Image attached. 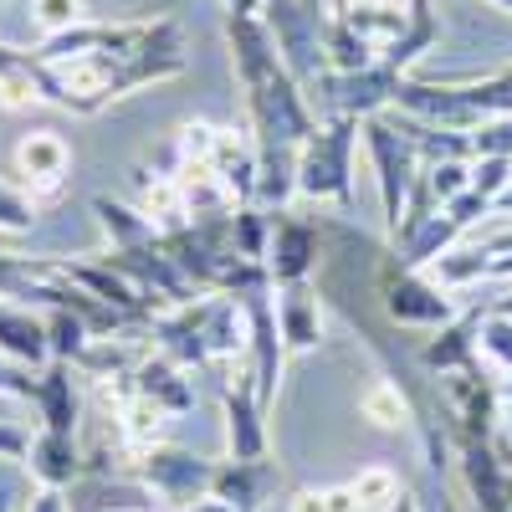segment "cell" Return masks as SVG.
<instances>
[{
    "label": "cell",
    "instance_id": "obj_1",
    "mask_svg": "<svg viewBox=\"0 0 512 512\" xmlns=\"http://www.w3.org/2000/svg\"><path fill=\"white\" fill-rule=\"evenodd\" d=\"M190 47L175 16L154 21H82L67 36H52L31 52V77L41 103L67 108L77 118H98L108 103L185 77Z\"/></svg>",
    "mask_w": 512,
    "mask_h": 512
},
{
    "label": "cell",
    "instance_id": "obj_2",
    "mask_svg": "<svg viewBox=\"0 0 512 512\" xmlns=\"http://www.w3.org/2000/svg\"><path fill=\"white\" fill-rule=\"evenodd\" d=\"M359 144L369 154V169H374V185H379V216H384V236H395L400 216H405V200L420 180V154L405 134L400 113H374L359 123Z\"/></svg>",
    "mask_w": 512,
    "mask_h": 512
},
{
    "label": "cell",
    "instance_id": "obj_3",
    "mask_svg": "<svg viewBox=\"0 0 512 512\" xmlns=\"http://www.w3.org/2000/svg\"><path fill=\"white\" fill-rule=\"evenodd\" d=\"M262 21L277 41V57L282 67L297 77V88H313V82L328 67V26H333V6L328 0H267Z\"/></svg>",
    "mask_w": 512,
    "mask_h": 512
},
{
    "label": "cell",
    "instance_id": "obj_4",
    "mask_svg": "<svg viewBox=\"0 0 512 512\" xmlns=\"http://www.w3.org/2000/svg\"><path fill=\"white\" fill-rule=\"evenodd\" d=\"M374 303H379V313L390 318L395 328H425V333H436V328H446V323L461 318L456 303H451V292L436 277L405 267L390 246H384V256L374 262Z\"/></svg>",
    "mask_w": 512,
    "mask_h": 512
},
{
    "label": "cell",
    "instance_id": "obj_5",
    "mask_svg": "<svg viewBox=\"0 0 512 512\" xmlns=\"http://www.w3.org/2000/svg\"><path fill=\"white\" fill-rule=\"evenodd\" d=\"M354 149H359V118H323L313 139L297 149V195L354 205Z\"/></svg>",
    "mask_w": 512,
    "mask_h": 512
},
{
    "label": "cell",
    "instance_id": "obj_6",
    "mask_svg": "<svg viewBox=\"0 0 512 512\" xmlns=\"http://www.w3.org/2000/svg\"><path fill=\"white\" fill-rule=\"evenodd\" d=\"M400 72H390L384 62L374 67H359V72H323L313 88H308V103L323 118H374V113H390L395 108V93H400Z\"/></svg>",
    "mask_w": 512,
    "mask_h": 512
},
{
    "label": "cell",
    "instance_id": "obj_7",
    "mask_svg": "<svg viewBox=\"0 0 512 512\" xmlns=\"http://www.w3.org/2000/svg\"><path fill=\"white\" fill-rule=\"evenodd\" d=\"M436 395H441V420L451 441H492L502 431V400H497V379L477 369H456L436 374Z\"/></svg>",
    "mask_w": 512,
    "mask_h": 512
},
{
    "label": "cell",
    "instance_id": "obj_8",
    "mask_svg": "<svg viewBox=\"0 0 512 512\" xmlns=\"http://www.w3.org/2000/svg\"><path fill=\"white\" fill-rule=\"evenodd\" d=\"M134 477L144 482V492H154L169 512H180L200 497H210V482H216V461H205L185 446H149L134 451Z\"/></svg>",
    "mask_w": 512,
    "mask_h": 512
},
{
    "label": "cell",
    "instance_id": "obj_9",
    "mask_svg": "<svg viewBox=\"0 0 512 512\" xmlns=\"http://www.w3.org/2000/svg\"><path fill=\"white\" fill-rule=\"evenodd\" d=\"M323 226L318 221H303L292 210H272V251H267V272H272V287H287V282H313L318 267H323Z\"/></svg>",
    "mask_w": 512,
    "mask_h": 512
},
{
    "label": "cell",
    "instance_id": "obj_10",
    "mask_svg": "<svg viewBox=\"0 0 512 512\" xmlns=\"http://www.w3.org/2000/svg\"><path fill=\"white\" fill-rule=\"evenodd\" d=\"M246 318H251V333H246V374H251V384H256V400L272 410L277 384H282V369H287V344H282V323H277L272 292L246 297Z\"/></svg>",
    "mask_w": 512,
    "mask_h": 512
},
{
    "label": "cell",
    "instance_id": "obj_11",
    "mask_svg": "<svg viewBox=\"0 0 512 512\" xmlns=\"http://www.w3.org/2000/svg\"><path fill=\"white\" fill-rule=\"evenodd\" d=\"M221 405H226V446H231V456L236 461L267 456V405L256 400V384L246 374V359H241L236 384L231 379L221 384Z\"/></svg>",
    "mask_w": 512,
    "mask_h": 512
},
{
    "label": "cell",
    "instance_id": "obj_12",
    "mask_svg": "<svg viewBox=\"0 0 512 512\" xmlns=\"http://www.w3.org/2000/svg\"><path fill=\"white\" fill-rule=\"evenodd\" d=\"M272 303H277V323H282V344L287 354H313L328 333V318H323V303L328 297L318 292V282H287V287H272Z\"/></svg>",
    "mask_w": 512,
    "mask_h": 512
},
{
    "label": "cell",
    "instance_id": "obj_13",
    "mask_svg": "<svg viewBox=\"0 0 512 512\" xmlns=\"http://www.w3.org/2000/svg\"><path fill=\"white\" fill-rule=\"evenodd\" d=\"M456 466L482 512H512V466L492 441H456Z\"/></svg>",
    "mask_w": 512,
    "mask_h": 512
},
{
    "label": "cell",
    "instance_id": "obj_14",
    "mask_svg": "<svg viewBox=\"0 0 512 512\" xmlns=\"http://www.w3.org/2000/svg\"><path fill=\"white\" fill-rule=\"evenodd\" d=\"M67 169H72V149H67L62 134H52V128H36V134H26V139L16 144V175L26 180L31 200L62 195Z\"/></svg>",
    "mask_w": 512,
    "mask_h": 512
},
{
    "label": "cell",
    "instance_id": "obj_15",
    "mask_svg": "<svg viewBox=\"0 0 512 512\" xmlns=\"http://www.w3.org/2000/svg\"><path fill=\"white\" fill-rule=\"evenodd\" d=\"M205 313H210L205 297H195V303H185V308H164V313L149 323V338L159 344V354L175 359V364H185V369H210Z\"/></svg>",
    "mask_w": 512,
    "mask_h": 512
},
{
    "label": "cell",
    "instance_id": "obj_16",
    "mask_svg": "<svg viewBox=\"0 0 512 512\" xmlns=\"http://www.w3.org/2000/svg\"><path fill=\"white\" fill-rule=\"evenodd\" d=\"M282 487V466L256 456V461H221L216 466V482H210V497H221L236 512H262L272 502V492Z\"/></svg>",
    "mask_w": 512,
    "mask_h": 512
},
{
    "label": "cell",
    "instance_id": "obj_17",
    "mask_svg": "<svg viewBox=\"0 0 512 512\" xmlns=\"http://www.w3.org/2000/svg\"><path fill=\"white\" fill-rule=\"evenodd\" d=\"M477 328H482V308L472 313H461L456 323L436 328L431 338L420 344V369H431V374H456V369H477L482 364V344H477Z\"/></svg>",
    "mask_w": 512,
    "mask_h": 512
},
{
    "label": "cell",
    "instance_id": "obj_18",
    "mask_svg": "<svg viewBox=\"0 0 512 512\" xmlns=\"http://www.w3.org/2000/svg\"><path fill=\"white\" fill-rule=\"evenodd\" d=\"M36 410H41V431H62L77 436L82 425V400H77V364L52 359L36 374Z\"/></svg>",
    "mask_w": 512,
    "mask_h": 512
},
{
    "label": "cell",
    "instance_id": "obj_19",
    "mask_svg": "<svg viewBox=\"0 0 512 512\" xmlns=\"http://www.w3.org/2000/svg\"><path fill=\"white\" fill-rule=\"evenodd\" d=\"M134 390L154 405H164L169 415H190L195 410V379L185 374V364L164 359L159 349H149L134 369Z\"/></svg>",
    "mask_w": 512,
    "mask_h": 512
},
{
    "label": "cell",
    "instance_id": "obj_20",
    "mask_svg": "<svg viewBox=\"0 0 512 512\" xmlns=\"http://www.w3.org/2000/svg\"><path fill=\"white\" fill-rule=\"evenodd\" d=\"M0 354L21 369H47L52 344H47V318H36L31 308L0 303Z\"/></svg>",
    "mask_w": 512,
    "mask_h": 512
},
{
    "label": "cell",
    "instance_id": "obj_21",
    "mask_svg": "<svg viewBox=\"0 0 512 512\" xmlns=\"http://www.w3.org/2000/svg\"><path fill=\"white\" fill-rule=\"evenodd\" d=\"M205 164L231 185L236 205L256 200V139H251V128H216V149H210Z\"/></svg>",
    "mask_w": 512,
    "mask_h": 512
},
{
    "label": "cell",
    "instance_id": "obj_22",
    "mask_svg": "<svg viewBox=\"0 0 512 512\" xmlns=\"http://www.w3.org/2000/svg\"><path fill=\"white\" fill-rule=\"evenodd\" d=\"M461 226L451 221V210H436V216H425L420 226H410V231H400L395 241H390V251L400 256L405 267H415V272H431L441 256L451 251V246H461Z\"/></svg>",
    "mask_w": 512,
    "mask_h": 512
},
{
    "label": "cell",
    "instance_id": "obj_23",
    "mask_svg": "<svg viewBox=\"0 0 512 512\" xmlns=\"http://www.w3.org/2000/svg\"><path fill=\"white\" fill-rule=\"evenodd\" d=\"M26 466H31L36 487H57V492H67V487H77V482H82V446H77V436L41 431V436L31 441Z\"/></svg>",
    "mask_w": 512,
    "mask_h": 512
},
{
    "label": "cell",
    "instance_id": "obj_24",
    "mask_svg": "<svg viewBox=\"0 0 512 512\" xmlns=\"http://www.w3.org/2000/svg\"><path fill=\"white\" fill-rule=\"evenodd\" d=\"M436 41H441V21H436V11H431V0H410V21H405V31L390 41V47L379 52V62L405 77L425 52L436 47Z\"/></svg>",
    "mask_w": 512,
    "mask_h": 512
},
{
    "label": "cell",
    "instance_id": "obj_25",
    "mask_svg": "<svg viewBox=\"0 0 512 512\" xmlns=\"http://www.w3.org/2000/svg\"><path fill=\"white\" fill-rule=\"evenodd\" d=\"M118 431H123V441H128V451H149V446H164V431H169V415L164 405H154V400H144L139 390L128 395L123 405H118Z\"/></svg>",
    "mask_w": 512,
    "mask_h": 512
},
{
    "label": "cell",
    "instance_id": "obj_26",
    "mask_svg": "<svg viewBox=\"0 0 512 512\" xmlns=\"http://www.w3.org/2000/svg\"><path fill=\"white\" fill-rule=\"evenodd\" d=\"M93 216H98L103 236L113 241V251L144 246V241H154V236H159V226L144 216L139 205H123V200H108V195H98V200H93Z\"/></svg>",
    "mask_w": 512,
    "mask_h": 512
},
{
    "label": "cell",
    "instance_id": "obj_27",
    "mask_svg": "<svg viewBox=\"0 0 512 512\" xmlns=\"http://www.w3.org/2000/svg\"><path fill=\"white\" fill-rule=\"evenodd\" d=\"M359 410H364V420L379 425V431H400V425L420 420L415 395L405 390V384H395V379H374L369 390L359 395Z\"/></svg>",
    "mask_w": 512,
    "mask_h": 512
},
{
    "label": "cell",
    "instance_id": "obj_28",
    "mask_svg": "<svg viewBox=\"0 0 512 512\" xmlns=\"http://www.w3.org/2000/svg\"><path fill=\"white\" fill-rule=\"evenodd\" d=\"M231 236H236V251L246 262H262L267 267V251H272V210L262 205H236L231 210Z\"/></svg>",
    "mask_w": 512,
    "mask_h": 512
},
{
    "label": "cell",
    "instance_id": "obj_29",
    "mask_svg": "<svg viewBox=\"0 0 512 512\" xmlns=\"http://www.w3.org/2000/svg\"><path fill=\"white\" fill-rule=\"evenodd\" d=\"M487 246L477 241V246H451L441 262L431 267V277L446 287V292H456V287H472V282H487Z\"/></svg>",
    "mask_w": 512,
    "mask_h": 512
},
{
    "label": "cell",
    "instance_id": "obj_30",
    "mask_svg": "<svg viewBox=\"0 0 512 512\" xmlns=\"http://www.w3.org/2000/svg\"><path fill=\"white\" fill-rule=\"evenodd\" d=\"M47 344H52V359L77 364V359H82V349L93 344V328L82 323L72 308H47Z\"/></svg>",
    "mask_w": 512,
    "mask_h": 512
},
{
    "label": "cell",
    "instance_id": "obj_31",
    "mask_svg": "<svg viewBox=\"0 0 512 512\" xmlns=\"http://www.w3.org/2000/svg\"><path fill=\"white\" fill-rule=\"evenodd\" d=\"M88 21V0H31V26L41 41L52 36H67Z\"/></svg>",
    "mask_w": 512,
    "mask_h": 512
},
{
    "label": "cell",
    "instance_id": "obj_32",
    "mask_svg": "<svg viewBox=\"0 0 512 512\" xmlns=\"http://www.w3.org/2000/svg\"><path fill=\"white\" fill-rule=\"evenodd\" d=\"M420 180L431 185L441 205H451L461 190H472V159H446V164H420Z\"/></svg>",
    "mask_w": 512,
    "mask_h": 512
},
{
    "label": "cell",
    "instance_id": "obj_33",
    "mask_svg": "<svg viewBox=\"0 0 512 512\" xmlns=\"http://www.w3.org/2000/svg\"><path fill=\"white\" fill-rule=\"evenodd\" d=\"M349 487H354L359 507H379V512H384V507H390V502L405 492V487H400V477L390 472V466H364V472H359Z\"/></svg>",
    "mask_w": 512,
    "mask_h": 512
},
{
    "label": "cell",
    "instance_id": "obj_34",
    "mask_svg": "<svg viewBox=\"0 0 512 512\" xmlns=\"http://www.w3.org/2000/svg\"><path fill=\"white\" fill-rule=\"evenodd\" d=\"M477 344H482V359L497 364V374H512V318H502V313H482Z\"/></svg>",
    "mask_w": 512,
    "mask_h": 512
},
{
    "label": "cell",
    "instance_id": "obj_35",
    "mask_svg": "<svg viewBox=\"0 0 512 512\" xmlns=\"http://www.w3.org/2000/svg\"><path fill=\"white\" fill-rule=\"evenodd\" d=\"M472 190H482V195L492 200V210H497V200L512 190V159H502V154H477V159H472Z\"/></svg>",
    "mask_w": 512,
    "mask_h": 512
},
{
    "label": "cell",
    "instance_id": "obj_36",
    "mask_svg": "<svg viewBox=\"0 0 512 512\" xmlns=\"http://www.w3.org/2000/svg\"><path fill=\"white\" fill-rule=\"evenodd\" d=\"M31 226H36V200L26 190H16V185H0V231L21 236Z\"/></svg>",
    "mask_w": 512,
    "mask_h": 512
},
{
    "label": "cell",
    "instance_id": "obj_37",
    "mask_svg": "<svg viewBox=\"0 0 512 512\" xmlns=\"http://www.w3.org/2000/svg\"><path fill=\"white\" fill-rule=\"evenodd\" d=\"M446 210H451V221H456L461 231H472L482 216H492V200H487L482 190H461V195H456Z\"/></svg>",
    "mask_w": 512,
    "mask_h": 512
},
{
    "label": "cell",
    "instance_id": "obj_38",
    "mask_svg": "<svg viewBox=\"0 0 512 512\" xmlns=\"http://www.w3.org/2000/svg\"><path fill=\"white\" fill-rule=\"evenodd\" d=\"M0 395H16V400H36V379H31V369L11 364L6 354H0Z\"/></svg>",
    "mask_w": 512,
    "mask_h": 512
},
{
    "label": "cell",
    "instance_id": "obj_39",
    "mask_svg": "<svg viewBox=\"0 0 512 512\" xmlns=\"http://www.w3.org/2000/svg\"><path fill=\"white\" fill-rule=\"evenodd\" d=\"M487 246V282H512V231H502V236H492V241H482Z\"/></svg>",
    "mask_w": 512,
    "mask_h": 512
},
{
    "label": "cell",
    "instance_id": "obj_40",
    "mask_svg": "<svg viewBox=\"0 0 512 512\" xmlns=\"http://www.w3.org/2000/svg\"><path fill=\"white\" fill-rule=\"evenodd\" d=\"M26 456H31V436L0 420V461H26Z\"/></svg>",
    "mask_w": 512,
    "mask_h": 512
},
{
    "label": "cell",
    "instance_id": "obj_41",
    "mask_svg": "<svg viewBox=\"0 0 512 512\" xmlns=\"http://www.w3.org/2000/svg\"><path fill=\"white\" fill-rule=\"evenodd\" d=\"M26 512H72V502H67V492H57V487H41V492L26 502Z\"/></svg>",
    "mask_w": 512,
    "mask_h": 512
},
{
    "label": "cell",
    "instance_id": "obj_42",
    "mask_svg": "<svg viewBox=\"0 0 512 512\" xmlns=\"http://www.w3.org/2000/svg\"><path fill=\"white\" fill-rule=\"evenodd\" d=\"M287 512H328V492H318V487H303V492H292Z\"/></svg>",
    "mask_w": 512,
    "mask_h": 512
},
{
    "label": "cell",
    "instance_id": "obj_43",
    "mask_svg": "<svg viewBox=\"0 0 512 512\" xmlns=\"http://www.w3.org/2000/svg\"><path fill=\"white\" fill-rule=\"evenodd\" d=\"M323 492H328V512H359L354 487H323Z\"/></svg>",
    "mask_w": 512,
    "mask_h": 512
},
{
    "label": "cell",
    "instance_id": "obj_44",
    "mask_svg": "<svg viewBox=\"0 0 512 512\" xmlns=\"http://www.w3.org/2000/svg\"><path fill=\"white\" fill-rule=\"evenodd\" d=\"M26 502H31V497H26L16 482H0V512H26Z\"/></svg>",
    "mask_w": 512,
    "mask_h": 512
},
{
    "label": "cell",
    "instance_id": "obj_45",
    "mask_svg": "<svg viewBox=\"0 0 512 512\" xmlns=\"http://www.w3.org/2000/svg\"><path fill=\"white\" fill-rule=\"evenodd\" d=\"M384 512H425V502H420V492H410V487H405V492H400L390 507H384Z\"/></svg>",
    "mask_w": 512,
    "mask_h": 512
},
{
    "label": "cell",
    "instance_id": "obj_46",
    "mask_svg": "<svg viewBox=\"0 0 512 512\" xmlns=\"http://www.w3.org/2000/svg\"><path fill=\"white\" fill-rule=\"evenodd\" d=\"M497 400H502V420L512 425V374H502V379H497Z\"/></svg>",
    "mask_w": 512,
    "mask_h": 512
},
{
    "label": "cell",
    "instance_id": "obj_47",
    "mask_svg": "<svg viewBox=\"0 0 512 512\" xmlns=\"http://www.w3.org/2000/svg\"><path fill=\"white\" fill-rule=\"evenodd\" d=\"M482 313H502V318H512V287H507L502 297H487V303H482Z\"/></svg>",
    "mask_w": 512,
    "mask_h": 512
},
{
    "label": "cell",
    "instance_id": "obj_48",
    "mask_svg": "<svg viewBox=\"0 0 512 512\" xmlns=\"http://www.w3.org/2000/svg\"><path fill=\"white\" fill-rule=\"evenodd\" d=\"M180 512H236V507H226L221 497H200V502H190V507H180Z\"/></svg>",
    "mask_w": 512,
    "mask_h": 512
},
{
    "label": "cell",
    "instance_id": "obj_49",
    "mask_svg": "<svg viewBox=\"0 0 512 512\" xmlns=\"http://www.w3.org/2000/svg\"><path fill=\"white\" fill-rule=\"evenodd\" d=\"M425 512H461V507H456V502H451V497H446V487H441V497H436V502H431V507H425Z\"/></svg>",
    "mask_w": 512,
    "mask_h": 512
},
{
    "label": "cell",
    "instance_id": "obj_50",
    "mask_svg": "<svg viewBox=\"0 0 512 512\" xmlns=\"http://www.w3.org/2000/svg\"><path fill=\"white\" fill-rule=\"evenodd\" d=\"M492 216H512V190H507V195L497 200V210H492Z\"/></svg>",
    "mask_w": 512,
    "mask_h": 512
},
{
    "label": "cell",
    "instance_id": "obj_51",
    "mask_svg": "<svg viewBox=\"0 0 512 512\" xmlns=\"http://www.w3.org/2000/svg\"><path fill=\"white\" fill-rule=\"evenodd\" d=\"M492 6H497V11H507V16H512V0H492Z\"/></svg>",
    "mask_w": 512,
    "mask_h": 512
},
{
    "label": "cell",
    "instance_id": "obj_52",
    "mask_svg": "<svg viewBox=\"0 0 512 512\" xmlns=\"http://www.w3.org/2000/svg\"><path fill=\"white\" fill-rule=\"evenodd\" d=\"M123 512H144V507H123Z\"/></svg>",
    "mask_w": 512,
    "mask_h": 512
}]
</instances>
